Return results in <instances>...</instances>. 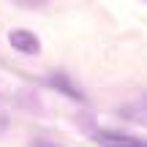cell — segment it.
Wrapping results in <instances>:
<instances>
[{
  "mask_svg": "<svg viewBox=\"0 0 147 147\" xmlns=\"http://www.w3.org/2000/svg\"><path fill=\"white\" fill-rule=\"evenodd\" d=\"M93 142L101 147H147V139H139L134 134H123V131H112V128L95 131Z\"/></svg>",
  "mask_w": 147,
  "mask_h": 147,
  "instance_id": "obj_1",
  "label": "cell"
},
{
  "mask_svg": "<svg viewBox=\"0 0 147 147\" xmlns=\"http://www.w3.org/2000/svg\"><path fill=\"white\" fill-rule=\"evenodd\" d=\"M8 41H11V47H14L16 52H22V55H38L41 52V41H38V36L30 33V30H11Z\"/></svg>",
  "mask_w": 147,
  "mask_h": 147,
  "instance_id": "obj_2",
  "label": "cell"
},
{
  "mask_svg": "<svg viewBox=\"0 0 147 147\" xmlns=\"http://www.w3.org/2000/svg\"><path fill=\"white\" fill-rule=\"evenodd\" d=\"M47 84H49V87H55V90H60L63 95H68V98H74V101H84V95L68 82V76H65V74H52V76L47 79Z\"/></svg>",
  "mask_w": 147,
  "mask_h": 147,
  "instance_id": "obj_3",
  "label": "cell"
},
{
  "mask_svg": "<svg viewBox=\"0 0 147 147\" xmlns=\"http://www.w3.org/2000/svg\"><path fill=\"white\" fill-rule=\"evenodd\" d=\"M123 117H128V120H134V123H144V125H147V95L139 101V104L125 106V109H123Z\"/></svg>",
  "mask_w": 147,
  "mask_h": 147,
  "instance_id": "obj_4",
  "label": "cell"
},
{
  "mask_svg": "<svg viewBox=\"0 0 147 147\" xmlns=\"http://www.w3.org/2000/svg\"><path fill=\"white\" fill-rule=\"evenodd\" d=\"M30 147H57V144H52V142H30Z\"/></svg>",
  "mask_w": 147,
  "mask_h": 147,
  "instance_id": "obj_5",
  "label": "cell"
},
{
  "mask_svg": "<svg viewBox=\"0 0 147 147\" xmlns=\"http://www.w3.org/2000/svg\"><path fill=\"white\" fill-rule=\"evenodd\" d=\"M5 128H8V117L0 115V131H5Z\"/></svg>",
  "mask_w": 147,
  "mask_h": 147,
  "instance_id": "obj_6",
  "label": "cell"
},
{
  "mask_svg": "<svg viewBox=\"0 0 147 147\" xmlns=\"http://www.w3.org/2000/svg\"><path fill=\"white\" fill-rule=\"evenodd\" d=\"M22 3H27V5H36V3H38V0H22Z\"/></svg>",
  "mask_w": 147,
  "mask_h": 147,
  "instance_id": "obj_7",
  "label": "cell"
}]
</instances>
